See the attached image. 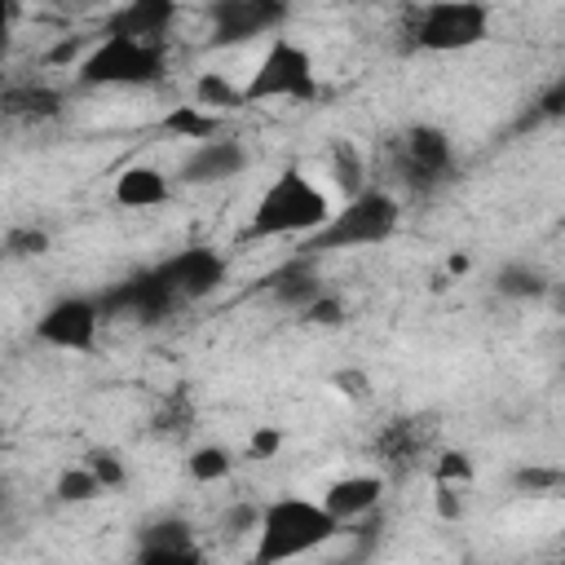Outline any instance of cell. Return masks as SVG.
<instances>
[{
    "instance_id": "cell-1",
    "label": "cell",
    "mask_w": 565,
    "mask_h": 565,
    "mask_svg": "<svg viewBox=\"0 0 565 565\" xmlns=\"http://www.w3.org/2000/svg\"><path fill=\"white\" fill-rule=\"evenodd\" d=\"M344 525L309 494H278L260 503V521L252 534V565H291L322 547H331Z\"/></svg>"
},
{
    "instance_id": "cell-2",
    "label": "cell",
    "mask_w": 565,
    "mask_h": 565,
    "mask_svg": "<svg viewBox=\"0 0 565 565\" xmlns=\"http://www.w3.org/2000/svg\"><path fill=\"white\" fill-rule=\"evenodd\" d=\"M335 203L318 177L305 168H282L252 203V216L243 225L247 238H313L331 221Z\"/></svg>"
},
{
    "instance_id": "cell-3",
    "label": "cell",
    "mask_w": 565,
    "mask_h": 565,
    "mask_svg": "<svg viewBox=\"0 0 565 565\" xmlns=\"http://www.w3.org/2000/svg\"><path fill=\"white\" fill-rule=\"evenodd\" d=\"M168 79V44H146L128 35H93L88 53L75 62L79 88H154Z\"/></svg>"
},
{
    "instance_id": "cell-4",
    "label": "cell",
    "mask_w": 565,
    "mask_h": 565,
    "mask_svg": "<svg viewBox=\"0 0 565 565\" xmlns=\"http://www.w3.org/2000/svg\"><path fill=\"white\" fill-rule=\"evenodd\" d=\"M318 62H313V53L296 40V35H274L265 49H260V57H256V66H252V75L247 79H238V97H243V106L252 102V106H260V102H296V106H305V102H313L318 97Z\"/></svg>"
},
{
    "instance_id": "cell-5",
    "label": "cell",
    "mask_w": 565,
    "mask_h": 565,
    "mask_svg": "<svg viewBox=\"0 0 565 565\" xmlns=\"http://www.w3.org/2000/svg\"><path fill=\"white\" fill-rule=\"evenodd\" d=\"M402 225V203L397 194L380 190V185H366L362 194L344 199L331 221L305 238V256H318V252H353V247H375V243H388Z\"/></svg>"
},
{
    "instance_id": "cell-6",
    "label": "cell",
    "mask_w": 565,
    "mask_h": 565,
    "mask_svg": "<svg viewBox=\"0 0 565 565\" xmlns=\"http://www.w3.org/2000/svg\"><path fill=\"white\" fill-rule=\"evenodd\" d=\"M490 4L477 0H433V4H415L406 9L402 35L406 49L415 53H468L490 35Z\"/></svg>"
},
{
    "instance_id": "cell-7",
    "label": "cell",
    "mask_w": 565,
    "mask_h": 565,
    "mask_svg": "<svg viewBox=\"0 0 565 565\" xmlns=\"http://www.w3.org/2000/svg\"><path fill=\"white\" fill-rule=\"evenodd\" d=\"M203 18H207V44L230 49V44H256V40L269 44L274 35H282L291 9L282 0H212Z\"/></svg>"
},
{
    "instance_id": "cell-8",
    "label": "cell",
    "mask_w": 565,
    "mask_h": 565,
    "mask_svg": "<svg viewBox=\"0 0 565 565\" xmlns=\"http://www.w3.org/2000/svg\"><path fill=\"white\" fill-rule=\"evenodd\" d=\"M97 305H102V318H132V322H146V327L168 322L177 309H185L177 300V291L168 287V278H163L159 265H146V269L128 274L124 282H115L110 291H102Z\"/></svg>"
},
{
    "instance_id": "cell-9",
    "label": "cell",
    "mask_w": 565,
    "mask_h": 565,
    "mask_svg": "<svg viewBox=\"0 0 565 565\" xmlns=\"http://www.w3.org/2000/svg\"><path fill=\"white\" fill-rule=\"evenodd\" d=\"M102 322L106 318H102L97 296H62L35 318L31 335L35 344L57 349V353H93L102 340Z\"/></svg>"
},
{
    "instance_id": "cell-10",
    "label": "cell",
    "mask_w": 565,
    "mask_h": 565,
    "mask_svg": "<svg viewBox=\"0 0 565 565\" xmlns=\"http://www.w3.org/2000/svg\"><path fill=\"white\" fill-rule=\"evenodd\" d=\"M397 168L402 181L415 190H437L455 172V141L441 124H411L397 137Z\"/></svg>"
},
{
    "instance_id": "cell-11",
    "label": "cell",
    "mask_w": 565,
    "mask_h": 565,
    "mask_svg": "<svg viewBox=\"0 0 565 565\" xmlns=\"http://www.w3.org/2000/svg\"><path fill=\"white\" fill-rule=\"evenodd\" d=\"M159 269H163L168 287L177 291L181 305H199L230 282V256L221 247H207V243H194V247L163 256Z\"/></svg>"
},
{
    "instance_id": "cell-12",
    "label": "cell",
    "mask_w": 565,
    "mask_h": 565,
    "mask_svg": "<svg viewBox=\"0 0 565 565\" xmlns=\"http://www.w3.org/2000/svg\"><path fill=\"white\" fill-rule=\"evenodd\" d=\"M247 168H252V150L238 137L221 132V137L185 150V159L177 163V185H225V181L243 177Z\"/></svg>"
},
{
    "instance_id": "cell-13",
    "label": "cell",
    "mask_w": 565,
    "mask_h": 565,
    "mask_svg": "<svg viewBox=\"0 0 565 565\" xmlns=\"http://www.w3.org/2000/svg\"><path fill=\"white\" fill-rule=\"evenodd\" d=\"M181 9L172 0H128L119 9L106 13V35H128V40H146V44H168V31L177 26Z\"/></svg>"
},
{
    "instance_id": "cell-14",
    "label": "cell",
    "mask_w": 565,
    "mask_h": 565,
    "mask_svg": "<svg viewBox=\"0 0 565 565\" xmlns=\"http://www.w3.org/2000/svg\"><path fill=\"white\" fill-rule=\"evenodd\" d=\"M388 494V481L384 472H349V477H335L327 490H322V508L340 521V525H353L362 516H371Z\"/></svg>"
},
{
    "instance_id": "cell-15",
    "label": "cell",
    "mask_w": 565,
    "mask_h": 565,
    "mask_svg": "<svg viewBox=\"0 0 565 565\" xmlns=\"http://www.w3.org/2000/svg\"><path fill=\"white\" fill-rule=\"evenodd\" d=\"M110 199L128 212H150V207H163L172 199V177L154 163H128L115 172V185H110Z\"/></svg>"
},
{
    "instance_id": "cell-16",
    "label": "cell",
    "mask_w": 565,
    "mask_h": 565,
    "mask_svg": "<svg viewBox=\"0 0 565 565\" xmlns=\"http://www.w3.org/2000/svg\"><path fill=\"white\" fill-rule=\"evenodd\" d=\"M265 291H269V300H274V305H282V309L300 313L305 305H313V300L327 291V282L318 278L313 256H305V252H300V256H291L287 265H278V269L269 274Z\"/></svg>"
},
{
    "instance_id": "cell-17",
    "label": "cell",
    "mask_w": 565,
    "mask_h": 565,
    "mask_svg": "<svg viewBox=\"0 0 565 565\" xmlns=\"http://www.w3.org/2000/svg\"><path fill=\"white\" fill-rule=\"evenodd\" d=\"M57 110H62V93H57V88H49V84L22 79V84L0 88V115H4V119L40 124V119H53Z\"/></svg>"
},
{
    "instance_id": "cell-18",
    "label": "cell",
    "mask_w": 565,
    "mask_h": 565,
    "mask_svg": "<svg viewBox=\"0 0 565 565\" xmlns=\"http://www.w3.org/2000/svg\"><path fill=\"white\" fill-rule=\"evenodd\" d=\"M327 177H331V185H335L344 199L362 194V190L371 185V163H366L362 146L349 141V137H331V141H327Z\"/></svg>"
},
{
    "instance_id": "cell-19",
    "label": "cell",
    "mask_w": 565,
    "mask_h": 565,
    "mask_svg": "<svg viewBox=\"0 0 565 565\" xmlns=\"http://www.w3.org/2000/svg\"><path fill=\"white\" fill-rule=\"evenodd\" d=\"M494 296L499 300H512V305H530V300H543L547 296V287H552V278L539 269V265H530V260H503L499 269H494Z\"/></svg>"
},
{
    "instance_id": "cell-20",
    "label": "cell",
    "mask_w": 565,
    "mask_h": 565,
    "mask_svg": "<svg viewBox=\"0 0 565 565\" xmlns=\"http://www.w3.org/2000/svg\"><path fill=\"white\" fill-rule=\"evenodd\" d=\"M163 132H168V137H177V141L199 146V141L221 137V132H225V124H221V115L199 110L194 102H181V106H172V110L163 115Z\"/></svg>"
},
{
    "instance_id": "cell-21",
    "label": "cell",
    "mask_w": 565,
    "mask_h": 565,
    "mask_svg": "<svg viewBox=\"0 0 565 565\" xmlns=\"http://www.w3.org/2000/svg\"><path fill=\"white\" fill-rule=\"evenodd\" d=\"M190 102H194L199 110L225 115L230 106H243V97H238V79H230L225 71H199V75H194V88H190Z\"/></svg>"
},
{
    "instance_id": "cell-22",
    "label": "cell",
    "mask_w": 565,
    "mask_h": 565,
    "mask_svg": "<svg viewBox=\"0 0 565 565\" xmlns=\"http://www.w3.org/2000/svg\"><path fill=\"white\" fill-rule=\"evenodd\" d=\"M234 468H238V459H234V450L221 446V441H203V446H194V450L185 455V472H190L199 486L225 481Z\"/></svg>"
},
{
    "instance_id": "cell-23",
    "label": "cell",
    "mask_w": 565,
    "mask_h": 565,
    "mask_svg": "<svg viewBox=\"0 0 565 565\" xmlns=\"http://www.w3.org/2000/svg\"><path fill=\"white\" fill-rule=\"evenodd\" d=\"M190 543H199L194 539V525L185 516H177V512L154 516V521H146L137 530V547H190Z\"/></svg>"
},
{
    "instance_id": "cell-24",
    "label": "cell",
    "mask_w": 565,
    "mask_h": 565,
    "mask_svg": "<svg viewBox=\"0 0 565 565\" xmlns=\"http://www.w3.org/2000/svg\"><path fill=\"white\" fill-rule=\"evenodd\" d=\"M472 481H477V463H472L468 450L446 446V450L433 455V486H441V490H468Z\"/></svg>"
},
{
    "instance_id": "cell-25",
    "label": "cell",
    "mask_w": 565,
    "mask_h": 565,
    "mask_svg": "<svg viewBox=\"0 0 565 565\" xmlns=\"http://www.w3.org/2000/svg\"><path fill=\"white\" fill-rule=\"evenodd\" d=\"M53 247V238H49V230L44 225H13V230H4V238H0V256L4 260H35V256H44Z\"/></svg>"
},
{
    "instance_id": "cell-26",
    "label": "cell",
    "mask_w": 565,
    "mask_h": 565,
    "mask_svg": "<svg viewBox=\"0 0 565 565\" xmlns=\"http://www.w3.org/2000/svg\"><path fill=\"white\" fill-rule=\"evenodd\" d=\"M84 468L93 472V481L102 486V494H110V490H124V486H128V459H124L119 450H110V446L88 450V455H84Z\"/></svg>"
},
{
    "instance_id": "cell-27",
    "label": "cell",
    "mask_w": 565,
    "mask_h": 565,
    "mask_svg": "<svg viewBox=\"0 0 565 565\" xmlns=\"http://www.w3.org/2000/svg\"><path fill=\"white\" fill-rule=\"evenodd\" d=\"M53 494H57V503H93V499L102 494V486L93 481V472H88L84 463H75V468H62V472H57Z\"/></svg>"
},
{
    "instance_id": "cell-28",
    "label": "cell",
    "mask_w": 565,
    "mask_h": 565,
    "mask_svg": "<svg viewBox=\"0 0 565 565\" xmlns=\"http://www.w3.org/2000/svg\"><path fill=\"white\" fill-rule=\"evenodd\" d=\"M556 486H561V468H552V463H525L512 472L516 494H556Z\"/></svg>"
},
{
    "instance_id": "cell-29",
    "label": "cell",
    "mask_w": 565,
    "mask_h": 565,
    "mask_svg": "<svg viewBox=\"0 0 565 565\" xmlns=\"http://www.w3.org/2000/svg\"><path fill=\"white\" fill-rule=\"evenodd\" d=\"M132 565H207V552L199 543H190V547H137Z\"/></svg>"
},
{
    "instance_id": "cell-30",
    "label": "cell",
    "mask_w": 565,
    "mask_h": 565,
    "mask_svg": "<svg viewBox=\"0 0 565 565\" xmlns=\"http://www.w3.org/2000/svg\"><path fill=\"white\" fill-rule=\"evenodd\" d=\"M300 318H305L309 327H340V322L349 318V309H344V296L327 287L313 305H305V309H300Z\"/></svg>"
},
{
    "instance_id": "cell-31",
    "label": "cell",
    "mask_w": 565,
    "mask_h": 565,
    "mask_svg": "<svg viewBox=\"0 0 565 565\" xmlns=\"http://www.w3.org/2000/svg\"><path fill=\"white\" fill-rule=\"evenodd\" d=\"M282 441H287V437H282L278 424H256V428L247 433V446H243V450H247L252 459H274V455L282 450Z\"/></svg>"
},
{
    "instance_id": "cell-32",
    "label": "cell",
    "mask_w": 565,
    "mask_h": 565,
    "mask_svg": "<svg viewBox=\"0 0 565 565\" xmlns=\"http://www.w3.org/2000/svg\"><path fill=\"white\" fill-rule=\"evenodd\" d=\"M256 521H260V503H234V508L221 516V534H225V539L256 534Z\"/></svg>"
},
{
    "instance_id": "cell-33",
    "label": "cell",
    "mask_w": 565,
    "mask_h": 565,
    "mask_svg": "<svg viewBox=\"0 0 565 565\" xmlns=\"http://www.w3.org/2000/svg\"><path fill=\"white\" fill-rule=\"evenodd\" d=\"M331 384H335V393L349 397V402H366V397H371L366 371H340V375H331Z\"/></svg>"
},
{
    "instance_id": "cell-34",
    "label": "cell",
    "mask_w": 565,
    "mask_h": 565,
    "mask_svg": "<svg viewBox=\"0 0 565 565\" xmlns=\"http://www.w3.org/2000/svg\"><path fill=\"white\" fill-rule=\"evenodd\" d=\"M13 22H18V4L0 0V57L9 53V40H13Z\"/></svg>"
},
{
    "instance_id": "cell-35",
    "label": "cell",
    "mask_w": 565,
    "mask_h": 565,
    "mask_svg": "<svg viewBox=\"0 0 565 565\" xmlns=\"http://www.w3.org/2000/svg\"><path fill=\"white\" fill-rule=\"evenodd\" d=\"M468 269H472V260H468V256H459V252L446 260V274H450V278H463Z\"/></svg>"
}]
</instances>
